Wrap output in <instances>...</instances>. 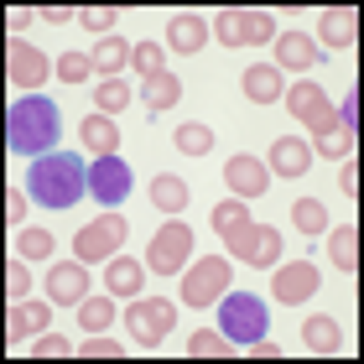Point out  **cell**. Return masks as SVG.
I'll list each match as a JSON object with an SVG mask.
<instances>
[{
  "label": "cell",
  "instance_id": "4",
  "mask_svg": "<svg viewBox=\"0 0 364 364\" xmlns=\"http://www.w3.org/2000/svg\"><path fill=\"white\" fill-rule=\"evenodd\" d=\"M125 328L141 349H156L177 328V302H167V296H136V307L125 312Z\"/></svg>",
  "mask_w": 364,
  "mask_h": 364
},
{
  "label": "cell",
  "instance_id": "29",
  "mask_svg": "<svg viewBox=\"0 0 364 364\" xmlns=\"http://www.w3.org/2000/svg\"><path fill=\"white\" fill-rule=\"evenodd\" d=\"M291 224L312 240V235H323V229H328V208L318 203V198H296V203H291Z\"/></svg>",
  "mask_w": 364,
  "mask_h": 364
},
{
  "label": "cell",
  "instance_id": "42",
  "mask_svg": "<svg viewBox=\"0 0 364 364\" xmlns=\"http://www.w3.org/2000/svg\"><path fill=\"white\" fill-rule=\"evenodd\" d=\"M6 291H11V302H26V291H31V271L11 260V271H6Z\"/></svg>",
  "mask_w": 364,
  "mask_h": 364
},
{
  "label": "cell",
  "instance_id": "16",
  "mask_svg": "<svg viewBox=\"0 0 364 364\" xmlns=\"http://www.w3.org/2000/svg\"><path fill=\"white\" fill-rule=\"evenodd\" d=\"M78 141L89 146L94 156H114V146H120V130H114V120L109 114H84V125H78Z\"/></svg>",
  "mask_w": 364,
  "mask_h": 364
},
{
  "label": "cell",
  "instance_id": "7",
  "mask_svg": "<svg viewBox=\"0 0 364 364\" xmlns=\"http://www.w3.org/2000/svg\"><path fill=\"white\" fill-rule=\"evenodd\" d=\"M188 255H193V229L188 224H161L156 240L146 245V266H151L156 276H177Z\"/></svg>",
  "mask_w": 364,
  "mask_h": 364
},
{
  "label": "cell",
  "instance_id": "43",
  "mask_svg": "<svg viewBox=\"0 0 364 364\" xmlns=\"http://www.w3.org/2000/svg\"><path fill=\"white\" fill-rule=\"evenodd\" d=\"M31 354H37V359H63V354H73V349H68V338H63V333H42Z\"/></svg>",
  "mask_w": 364,
  "mask_h": 364
},
{
  "label": "cell",
  "instance_id": "35",
  "mask_svg": "<svg viewBox=\"0 0 364 364\" xmlns=\"http://www.w3.org/2000/svg\"><path fill=\"white\" fill-rule=\"evenodd\" d=\"M213 37H219L224 47H240L245 42V11H219L213 16Z\"/></svg>",
  "mask_w": 364,
  "mask_h": 364
},
{
  "label": "cell",
  "instance_id": "37",
  "mask_svg": "<svg viewBox=\"0 0 364 364\" xmlns=\"http://www.w3.org/2000/svg\"><path fill=\"white\" fill-rule=\"evenodd\" d=\"M245 42H276V16H266V11H245Z\"/></svg>",
  "mask_w": 364,
  "mask_h": 364
},
{
  "label": "cell",
  "instance_id": "46",
  "mask_svg": "<svg viewBox=\"0 0 364 364\" xmlns=\"http://www.w3.org/2000/svg\"><path fill=\"white\" fill-rule=\"evenodd\" d=\"M6 21H11V37H16V31H26L31 21H37V11H21V6H11V11H6Z\"/></svg>",
  "mask_w": 364,
  "mask_h": 364
},
{
  "label": "cell",
  "instance_id": "28",
  "mask_svg": "<svg viewBox=\"0 0 364 364\" xmlns=\"http://www.w3.org/2000/svg\"><path fill=\"white\" fill-rule=\"evenodd\" d=\"M141 99H146V109H156V114H161V109H172L177 99H182V84H177L172 73H156V78H146Z\"/></svg>",
  "mask_w": 364,
  "mask_h": 364
},
{
  "label": "cell",
  "instance_id": "23",
  "mask_svg": "<svg viewBox=\"0 0 364 364\" xmlns=\"http://www.w3.org/2000/svg\"><path fill=\"white\" fill-rule=\"evenodd\" d=\"M188 182L182 177H172V172H161V177H151V203L161 208V213H188Z\"/></svg>",
  "mask_w": 364,
  "mask_h": 364
},
{
  "label": "cell",
  "instance_id": "14",
  "mask_svg": "<svg viewBox=\"0 0 364 364\" xmlns=\"http://www.w3.org/2000/svg\"><path fill=\"white\" fill-rule=\"evenodd\" d=\"M47 296H53L58 307H78L89 296V271H84V260L78 266H53L47 271Z\"/></svg>",
  "mask_w": 364,
  "mask_h": 364
},
{
  "label": "cell",
  "instance_id": "20",
  "mask_svg": "<svg viewBox=\"0 0 364 364\" xmlns=\"http://www.w3.org/2000/svg\"><path fill=\"white\" fill-rule=\"evenodd\" d=\"M203 42H208L203 16H172L167 21V47H177V53H198Z\"/></svg>",
  "mask_w": 364,
  "mask_h": 364
},
{
  "label": "cell",
  "instance_id": "33",
  "mask_svg": "<svg viewBox=\"0 0 364 364\" xmlns=\"http://www.w3.org/2000/svg\"><path fill=\"white\" fill-rule=\"evenodd\" d=\"M125 105H130V84H125V78H105V84H99V114L114 120Z\"/></svg>",
  "mask_w": 364,
  "mask_h": 364
},
{
  "label": "cell",
  "instance_id": "19",
  "mask_svg": "<svg viewBox=\"0 0 364 364\" xmlns=\"http://www.w3.org/2000/svg\"><path fill=\"white\" fill-rule=\"evenodd\" d=\"M105 287H109V296H141V260L114 255L105 266Z\"/></svg>",
  "mask_w": 364,
  "mask_h": 364
},
{
  "label": "cell",
  "instance_id": "11",
  "mask_svg": "<svg viewBox=\"0 0 364 364\" xmlns=\"http://www.w3.org/2000/svg\"><path fill=\"white\" fill-rule=\"evenodd\" d=\"M89 193L99 198V203H125L130 198V167L120 156H94V167H89Z\"/></svg>",
  "mask_w": 364,
  "mask_h": 364
},
{
  "label": "cell",
  "instance_id": "9",
  "mask_svg": "<svg viewBox=\"0 0 364 364\" xmlns=\"http://www.w3.org/2000/svg\"><path fill=\"white\" fill-rule=\"evenodd\" d=\"M224 250L235 255V260H245V266L266 271V266H276V260H281V235H276V229H266V224H250L240 240H229Z\"/></svg>",
  "mask_w": 364,
  "mask_h": 364
},
{
  "label": "cell",
  "instance_id": "44",
  "mask_svg": "<svg viewBox=\"0 0 364 364\" xmlns=\"http://www.w3.org/2000/svg\"><path fill=\"white\" fill-rule=\"evenodd\" d=\"M338 188H343V198H349V203L359 198V161H354V156L343 161V172H338Z\"/></svg>",
  "mask_w": 364,
  "mask_h": 364
},
{
  "label": "cell",
  "instance_id": "15",
  "mask_svg": "<svg viewBox=\"0 0 364 364\" xmlns=\"http://www.w3.org/2000/svg\"><path fill=\"white\" fill-rule=\"evenodd\" d=\"M276 63L291 68V73H302V68L318 63V42H312L307 31H276Z\"/></svg>",
  "mask_w": 364,
  "mask_h": 364
},
{
  "label": "cell",
  "instance_id": "25",
  "mask_svg": "<svg viewBox=\"0 0 364 364\" xmlns=\"http://www.w3.org/2000/svg\"><path fill=\"white\" fill-rule=\"evenodd\" d=\"M302 343H307L312 354H338L343 349V333H338L333 318H307L302 323Z\"/></svg>",
  "mask_w": 364,
  "mask_h": 364
},
{
  "label": "cell",
  "instance_id": "39",
  "mask_svg": "<svg viewBox=\"0 0 364 364\" xmlns=\"http://www.w3.org/2000/svg\"><path fill=\"white\" fill-rule=\"evenodd\" d=\"M130 63L141 68V78L167 73V68H161V47H156V42H136V47H130Z\"/></svg>",
  "mask_w": 364,
  "mask_h": 364
},
{
  "label": "cell",
  "instance_id": "32",
  "mask_svg": "<svg viewBox=\"0 0 364 364\" xmlns=\"http://www.w3.org/2000/svg\"><path fill=\"white\" fill-rule=\"evenodd\" d=\"M188 354L193 359H224L229 354V338L219 333V328H198V333L188 338Z\"/></svg>",
  "mask_w": 364,
  "mask_h": 364
},
{
  "label": "cell",
  "instance_id": "27",
  "mask_svg": "<svg viewBox=\"0 0 364 364\" xmlns=\"http://www.w3.org/2000/svg\"><path fill=\"white\" fill-rule=\"evenodd\" d=\"M89 63H94L105 78H114V73L130 63V42H125V37H99V47L89 53Z\"/></svg>",
  "mask_w": 364,
  "mask_h": 364
},
{
  "label": "cell",
  "instance_id": "12",
  "mask_svg": "<svg viewBox=\"0 0 364 364\" xmlns=\"http://www.w3.org/2000/svg\"><path fill=\"white\" fill-rule=\"evenodd\" d=\"M318 287H323V276H318V266H312V260L281 266V271L271 276V296H276V302H307Z\"/></svg>",
  "mask_w": 364,
  "mask_h": 364
},
{
  "label": "cell",
  "instance_id": "36",
  "mask_svg": "<svg viewBox=\"0 0 364 364\" xmlns=\"http://www.w3.org/2000/svg\"><path fill=\"white\" fill-rule=\"evenodd\" d=\"M16 250H21V260H47L53 255V235H47V229H21Z\"/></svg>",
  "mask_w": 364,
  "mask_h": 364
},
{
  "label": "cell",
  "instance_id": "18",
  "mask_svg": "<svg viewBox=\"0 0 364 364\" xmlns=\"http://www.w3.org/2000/svg\"><path fill=\"white\" fill-rule=\"evenodd\" d=\"M47 323H53V307H42V302H11V343L16 338H26V333H47Z\"/></svg>",
  "mask_w": 364,
  "mask_h": 364
},
{
  "label": "cell",
  "instance_id": "40",
  "mask_svg": "<svg viewBox=\"0 0 364 364\" xmlns=\"http://www.w3.org/2000/svg\"><path fill=\"white\" fill-rule=\"evenodd\" d=\"M78 21H84L94 37H109V26L120 21V11H114V6H89V11H78Z\"/></svg>",
  "mask_w": 364,
  "mask_h": 364
},
{
  "label": "cell",
  "instance_id": "26",
  "mask_svg": "<svg viewBox=\"0 0 364 364\" xmlns=\"http://www.w3.org/2000/svg\"><path fill=\"white\" fill-rule=\"evenodd\" d=\"M250 224H255V219H250V208H245L240 198H235V203H219V208H213V235H219L224 245H229V240H240Z\"/></svg>",
  "mask_w": 364,
  "mask_h": 364
},
{
  "label": "cell",
  "instance_id": "45",
  "mask_svg": "<svg viewBox=\"0 0 364 364\" xmlns=\"http://www.w3.org/2000/svg\"><path fill=\"white\" fill-rule=\"evenodd\" d=\"M6 219H11V224H21V219H26V193H16V188L6 193Z\"/></svg>",
  "mask_w": 364,
  "mask_h": 364
},
{
  "label": "cell",
  "instance_id": "22",
  "mask_svg": "<svg viewBox=\"0 0 364 364\" xmlns=\"http://www.w3.org/2000/svg\"><path fill=\"white\" fill-rule=\"evenodd\" d=\"M318 37H323L328 47H354V37H359V21H354V11H343V6L323 11V26H318Z\"/></svg>",
  "mask_w": 364,
  "mask_h": 364
},
{
  "label": "cell",
  "instance_id": "34",
  "mask_svg": "<svg viewBox=\"0 0 364 364\" xmlns=\"http://www.w3.org/2000/svg\"><path fill=\"white\" fill-rule=\"evenodd\" d=\"M318 151H323V156H333V161L354 156V130H343V125L333 120V130H323V136H318Z\"/></svg>",
  "mask_w": 364,
  "mask_h": 364
},
{
  "label": "cell",
  "instance_id": "30",
  "mask_svg": "<svg viewBox=\"0 0 364 364\" xmlns=\"http://www.w3.org/2000/svg\"><path fill=\"white\" fill-rule=\"evenodd\" d=\"M78 323H84V333H105L114 323V302L109 296H84V302H78Z\"/></svg>",
  "mask_w": 364,
  "mask_h": 364
},
{
  "label": "cell",
  "instance_id": "6",
  "mask_svg": "<svg viewBox=\"0 0 364 364\" xmlns=\"http://www.w3.org/2000/svg\"><path fill=\"white\" fill-rule=\"evenodd\" d=\"M229 271L235 266H224V255H203L182 276V307H219V296L229 291Z\"/></svg>",
  "mask_w": 364,
  "mask_h": 364
},
{
  "label": "cell",
  "instance_id": "13",
  "mask_svg": "<svg viewBox=\"0 0 364 364\" xmlns=\"http://www.w3.org/2000/svg\"><path fill=\"white\" fill-rule=\"evenodd\" d=\"M224 182L235 188L240 198H260L271 188V167L260 156H229V167H224Z\"/></svg>",
  "mask_w": 364,
  "mask_h": 364
},
{
  "label": "cell",
  "instance_id": "2",
  "mask_svg": "<svg viewBox=\"0 0 364 364\" xmlns=\"http://www.w3.org/2000/svg\"><path fill=\"white\" fill-rule=\"evenodd\" d=\"M58 130H63V114H58L53 99H42V94L16 99L11 114H6V141H11V151H21V156H47V146L58 141Z\"/></svg>",
  "mask_w": 364,
  "mask_h": 364
},
{
  "label": "cell",
  "instance_id": "17",
  "mask_svg": "<svg viewBox=\"0 0 364 364\" xmlns=\"http://www.w3.org/2000/svg\"><path fill=\"white\" fill-rule=\"evenodd\" d=\"M307 141H287V136H281V141H271V161H266V167L276 172V177H307Z\"/></svg>",
  "mask_w": 364,
  "mask_h": 364
},
{
  "label": "cell",
  "instance_id": "10",
  "mask_svg": "<svg viewBox=\"0 0 364 364\" xmlns=\"http://www.w3.org/2000/svg\"><path fill=\"white\" fill-rule=\"evenodd\" d=\"M6 58H11V63H6V68H11V84L26 89V94H37V89L47 84V73H53L47 53H42V47H31V42H16V37H11V53H6Z\"/></svg>",
  "mask_w": 364,
  "mask_h": 364
},
{
  "label": "cell",
  "instance_id": "3",
  "mask_svg": "<svg viewBox=\"0 0 364 364\" xmlns=\"http://www.w3.org/2000/svg\"><path fill=\"white\" fill-rule=\"evenodd\" d=\"M219 312H224V328L219 333L229 343H255L266 338V302L255 291H224L219 296Z\"/></svg>",
  "mask_w": 364,
  "mask_h": 364
},
{
  "label": "cell",
  "instance_id": "24",
  "mask_svg": "<svg viewBox=\"0 0 364 364\" xmlns=\"http://www.w3.org/2000/svg\"><path fill=\"white\" fill-rule=\"evenodd\" d=\"M240 89H245V99H255V105H271V99H281V73L266 68V63H255V68H245Z\"/></svg>",
  "mask_w": 364,
  "mask_h": 364
},
{
  "label": "cell",
  "instance_id": "21",
  "mask_svg": "<svg viewBox=\"0 0 364 364\" xmlns=\"http://www.w3.org/2000/svg\"><path fill=\"white\" fill-rule=\"evenodd\" d=\"M328 255H333V266L343 276H354L359 271V229L354 224H338L333 235H328Z\"/></svg>",
  "mask_w": 364,
  "mask_h": 364
},
{
  "label": "cell",
  "instance_id": "47",
  "mask_svg": "<svg viewBox=\"0 0 364 364\" xmlns=\"http://www.w3.org/2000/svg\"><path fill=\"white\" fill-rule=\"evenodd\" d=\"M37 16H47V21H53V26H58V21H68V16H73V11H63V6H47V11H37Z\"/></svg>",
  "mask_w": 364,
  "mask_h": 364
},
{
  "label": "cell",
  "instance_id": "5",
  "mask_svg": "<svg viewBox=\"0 0 364 364\" xmlns=\"http://www.w3.org/2000/svg\"><path fill=\"white\" fill-rule=\"evenodd\" d=\"M125 235H130V224L120 219V213H99L94 224H84L73 235V255L84 260V266H94V260H114L120 245H125Z\"/></svg>",
  "mask_w": 364,
  "mask_h": 364
},
{
  "label": "cell",
  "instance_id": "38",
  "mask_svg": "<svg viewBox=\"0 0 364 364\" xmlns=\"http://www.w3.org/2000/svg\"><path fill=\"white\" fill-rule=\"evenodd\" d=\"M89 73H94L89 53H63V58H58V78H63V84H84Z\"/></svg>",
  "mask_w": 364,
  "mask_h": 364
},
{
  "label": "cell",
  "instance_id": "8",
  "mask_svg": "<svg viewBox=\"0 0 364 364\" xmlns=\"http://www.w3.org/2000/svg\"><path fill=\"white\" fill-rule=\"evenodd\" d=\"M281 99H287V109H291L296 120H302V125L312 130V136L333 130V105H328V94H323L318 84H307V78H302V84H296V89H287Z\"/></svg>",
  "mask_w": 364,
  "mask_h": 364
},
{
  "label": "cell",
  "instance_id": "31",
  "mask_svg": "<svg viewBox=\"0 0 364 364\" xmlns=\"http://www.w3.org/2000/svg\"><path fill=\"white\" fill-rule=\"evenodd\" d=\"M172 141H177V151H188V156H208V151H213V130L198 125V120H188Z\"/></svg>",
  "mask_w": 364,
  "mask_h": 364
},
{
  "label": "cell",
  "instance_id": "1",
  "mask_svg": "<svg viewBox=\"0 0 364 364\" xmlns=\"http://www.w3.org/2000/svg\"><path fill=\"white\" fill-rule=\"evenodd\" d=\"M26 193L37 198L42 208H73L78 198L89 193V167H84L73 151H47V156L31 161Z\"/></svg>",
  "mask_w": 364,
  "mask_h": 364
},
{
  "label": "cell",
  "instance_id": "41",
  "mask_svg": "<svg viewBox=\"0 0 364 364\" xmlns=\"http://www.w3.org/2000/svg\"><path fill=\"white\" fill-rule=\"evenodd\" d=\"M78 354H84V359H120L125 349H120L114 338H105V333H89V343H84Z\"/></svg>",
  "mask_w": 364,
  "mask_h": 364
}]
</instances>
